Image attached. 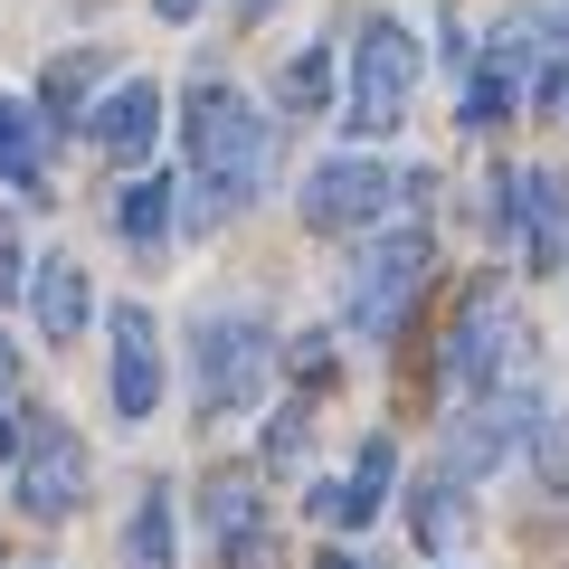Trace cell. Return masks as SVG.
Masks as SVG:
<instances>
[{"label":"cell","mask_w":569,"mask_h":569,"mask_svg":"<svg viewBox=\"0 0 569 569\" xmlns=\"http://www.w3.org/2000/svg\"><path fill=\"white\" fill-rule=\"evenodd\" d=\"M104 389H114V418L123 427H142L152 408H162V332H152L142 305L114 313V370H104Z\"/></svg>","instance_id":"obj_10"},{"label":"cell","mask_w":569,"mask_h":569,"mask_svg":"<svg viewBox=\"0 0 569 569\" xmlns=\"http://www.w3.org/2000/svg\"><path fill=\"white\" fill-rule=\"evenodd\" d=\"M266 380H276V332H266L257 305H219L190 323V399H200V418L257 408Z\"/></svg>","instance_id":"obj_2"},{"label":"cell","mask_w":569,"mask_h":569,"mask_svg":"<svg viewBox=\"0 0 569 569\" xmlns=\"http://www.w3.org/2000/svg\"><path fill=\"white\" fill-rule=\"evenodd\" d=\"M86 133H96L114 162H142V152L162 142V86L152 77H114L96 96V114H86Z\"/></svg>","instance_id":"obj_11"},{"label":"cell","mask_w":569,"mask_h":569,"mask_svg":"<svg viewBox=\"0 0 569 569\" xmlns=\"http://www.w3.org/2000/svg\"><path fill=\"white\" fill-rule=\"evenodd\" d=\"M408 190L418 181H389L370 152H332V162H313V181H305V219L332 228V238H351V228L389 219V200H408Z\"/></svg>","instance_id":"obj_6"},{"label":"cell","mask_w":569,"mask_h":569,"mask_svg":"<svg viewBox=\"0 0 569 569\" xmlns=\"http://www.w3.org/2000/svg\"><path fill=\"white\" fill-rule=\"evenodd\" d=\"M209 531H219V541H257V485H247V475H219V485H209Z\"/></svg>","instance_id":"obj_19"},{"label":"cell","mask_w":569,"mask_h":569,"mask_svg":"<svg viewBox=\"0 0 569 569\" xmlns=\"http://www.w3.org/2000/svg\"><path fill=\"white\" fill-rule=\"evenodd\" d=\"M522 313H512V284H475L466 313H456V342H447V380L456 389H493L512 380V361H522Z\"/></svg>","instance_id":"obj_5"},{"label":"cell","mask_w":569,"mask_h":569,"mask_svg":"<svg viewBox=\"0 0 569 569\" xmlns=\"http://www.w3.org/2000/svg\"><path fill=\"white\" fill-rule=\"evenodd\" d=\"M493 228H503L531 266H560L569 257V181L560 171H503V181H493Z\"/></svg>","instance_id":"obj_7"},{"label":"cell","mask_w":569,"mask_h":569,"mask_svg":"<svg viewBox=\"0 0 569 569\" xmlns=\"http://www.w3.org/2000/svg\"><path fill=\"white\" fill-rule=\"evenodd\" d=\"M522 408L512 399H485V408H466V418H456V437H447V456H437V475H447V485H475V475H493L512 456V437H522Z\"/></svg>","instance_id":"obj_12"},{"label":"cell","mask_w":569,"mask_h":569,"mask_svg":"<svg viewBox=\"0 0 569 569\" xmlns=\"http://www.w3.org/2000/svg\"><path fill=\"white\" fill-rule=\"evenodd\" d=\"M152 10H162L171 29H181V20H200V0H152Z\"/></svg>","instance_id":"obj_26"},{"label":"cell","mask_w":569,"mask_h":569,"mask_svg":"<svg viewBox=\"0 0 569 569\" xmlns=\"http://www.w3.org/2000/svg\"><path fill=\"white\" fill-rule=\"evenodd\" d=\"M418 104V39L399 20H361L351 39V67H342V123L351 142H389Z\"/></svg>","instance_id":"obj_3"},{"label":"cell","mask_w":569,"mask_h":569,"mask_svg":"<svg viewBox=\"0 0 569 569\" xmlns=\"http://www.w3.org/2000/svg\"><path fill=\"white\" fill-rule=\"evenodd\" d=\"M466 485H447V475H427L418 485V541L427 550H447V541H466V503H456Z\"/></svg>","instance_id":"obj_18"},{"label":"cell","mask_w":569,"mask_h":569,"mask_svg":"<svg viewBox=\"0 0 569 569\" xmlns=\"http://www.w3.org/2000/svg\"><path fill=\"white\" fill-rule=\"evenodd\" d=\"M10 389H20V351H10V332H0V408H10Z\"/></svg>","instance_id":"obj_25"},{"label":"cell","mask_w":569,"mask_h":569,"mask_svg":"<svg viewBox=\"0 0 569 569\" xmlns=\"http://www.w3.org/2000/svg\"><path fill=\"white\" fill-rule=\"evenodd\" d=\"M522 20L541 29V48H550V67H569V0H531Z\"/></svg>","instance_id":"obj_22"},{"label":"cell","mask_w":569,"mask_h":569,"mask_svg":"<svg viewBox=\"0 0 569 569\" xmlns=\"http://www.w3.org/2000/svg\"><path fill=\"white\" fill-rule=\"evenodd\" d=\"M541 96H560V104H569V67H560V77H550V86H541Z\"/></svg>","instance_id":"obj_29"},{"label":"cell","mask_w":569,"mask_h":569,"mask_svg":"<svg viewBox=\"0 0 569 569\" xmlns=\"http://www.w3.org/2000/svg\"><path fill=\"white\" fill-rule=\"evenodd\" d=\"M323 86H332V58H323V48H305V58L284 67L276 96H284V114H313V104H323Z\"/></svg>","instance_id":"obj_20"},{"label":"cell","mask_w":569,"mask_h":569,"mask_svg":"<svg viewBox=\"0 0 569 569\" xmlns=\"http://www.w3.org/2000/svg\"><path fill=\"white\" fill-rule=\"evenodd\" d=\"M162 228H171V181H123V190H114V238L152 247Z\"/></svg>","instance_id":"obj_16"},{"label":"cell","mask_w":569,"mask_h":569,"mask_svg":"<svg viewBox=\"0 0 569 569\" xmlns=\"http://www.w3.org/2000/svg\"><path fill=\"white\" fill-rule=\"evenodd\" d=\"M39 152H48V114H29L20 96H0V181L39 200Z\"/></svg>","instance_id":"obj_15"},{"label":"cell","mask_w":569,"mask_h":569,"mask_svg":"<svg viewBox=\"0 0 569 569\" xmlns=\"http://www.w3.org/2000/svg\"><path fill=\"white\" fill-rule=\"evenodd\" d=\"M323 569H380V560H370V550H332Z\"/></svg>","instance_id":"obj_27"},{"label":"cell","mask_w":569,"mask_h":569,"mask_svg":"<svg viewBox=\"0 0 569 569\" xmlns=\"http://www.w3.org/2000/svg\"><path fill=\"white\" fill-rule=\"evenodd\" d=\"M266 456H276V466H295V456H305V408H284V418L266 427Z\"/></svg>","instance_id":"obj_23"},{"label":"cell","mask_w":569,"mask_h":569,"mask_svg":"<svg viewBox=\"0 0 569 569\" xmlns=\"http://www.w3.org/2000/svg\"><path fill=\"white\" fill-rule=\"evenodd\" d=\"M123 550H133V569H171V493H162V485L133 503V531H123Z\"/></svg>","instance_id":"obj_17"},{"label":"cell","mask_w":569,"mask_h":569,"mask_svg":"<svg viewBox=\"0 0 569 569\" xmlns=\"http://www.w3.org/2000/svg\"><path fill=\"white\" fill-rule=\"evenodd\" d=\"M266 152H276V133H266V114L238 86H219V77L190 86V219L200 228H228L257 209Z\"/></svg>","instance_id":"obj_1"},{"label":"cell","mask_w":569,"mask_h":569,"mask_svg":"<svg viewBox=\"0 0 569 569\" xmlns=\"http://www.w3.org/2000/svg\"><path fill=\"white\" fill-rule=\"evenodd\" d=\"M427 228H389V238H361L342 266V313L361 342H389V332L408 323V305H418V284H427Z\"/></svg>","instance_id":"obj_4"},{"label":"cell","mask_w":569,"mask_h":569,"mask_svg":"<svg viewBox=\"0 0 569 569\" xmlns=\"http://www.w3.org/2000/svg\"><path fill=\"white\" fill-rule=\"evenodd\" d=\"M389 475H399V447H389V437H370V447L351 456V475H342V485H313V522H332V531L370 522V512L389 503Z\"/></svg>","instance_id":"obj_13"},{"label":"cell","mask_w":569,"mask_h":569,"mask_svg":"<svg viewBox=\"0 0 569 569\" xmlns=\"http://www.w3.org/2000/svg\"><path fill=\"white\" fill-rule=\"evenodd\" d=\"M20 503L29 512H77L86 503V437L48 408H29L20 427Z\"/></svg>","instance_id":"obj_9"},{"label":"cell","mask_w":569,"mask_h":569,"mask_svg":"<svg viewBox=\"0 0 569 569\" xmlns=\"http://www.w3.org/2000/svg\"><path fill=\"white\" fill-rule=\"evenodd\" d=\"M29 313H39L48 342H77L86 313H96V295H86V266H77V257H39V276H29Z\"/></svg>","instance_id":"obj_14"},{"label":"cell","mask_w":569,"mask_h":569,"mask_svg":"<svg viewBox=\"0 0 569 569\" xmlns=\"http://www.w3.org/2000/svg\"><path fill=\"white\" fill-rule=\"evenodd\" d=\"M96 77H104V58H58V67H48V114H77Z\"/></svg>","instance_id":"obj_21"},{"label":"cell","mask_w":569,"mask_h":569,"mask_svg":"<svg viewBox=\"0 0 569 569\" xmlns=\"http://www.w3.org/2000/svg\"><path fill=\"white\" fill-rule=\"evenodd\" d=\"M541 67H550V48H541V29L512 10L503 29L485 39V58H475V77H466V123H503L512 104L541 86Z\"/></svg>","instance_id":"obj_8"},{"label":"cell","mask_w":569,"mask_h":569,"mask_svg":"<svg viewBox=\"0 0 569 569\" xmlns=\"http://www.w3.org/2000/svg\"><path fill=\"white\" fill-rule=\"evenodd\" d=\"M228 10H238V20H266V10H276V0H228Z\"/></svg>","instance_id":"obj_28"},{"label":"cell","mask_w":569,"mask_h":569,"mask_svg":"<svg viewBox=\"0 0 569 569\" xmlns=\"http://www.w3.org/2000/svg\"><path fill=\"white\" fill-rule=\"evenodd\" d=\"M0 295H29V257H20V238L0 228Z\"/></svg>","instance_id":"obj_24"}]
</instances>
